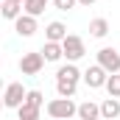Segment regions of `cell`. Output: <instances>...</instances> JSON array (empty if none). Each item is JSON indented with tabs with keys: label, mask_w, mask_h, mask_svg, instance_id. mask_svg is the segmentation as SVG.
<instances>
[{
	"label": "cell",
	"mask_w": 120,
	"mask_h": 120,
	"mask_svg": "<svg viewBox=\"0 0 120 120\" xmlns=\"http://www.w3.org/2000/svg\"><path fill=\"white\" fill-rule=\"evenodd\" d=\"M81 78H84V73L73 61L61 64L59 70H56V92H59V98H75V90H78V81Z\"/></svg>",
	"instance_id": "6da1fadb"
},
{
	"label": "cell",
	"mask_w": 120,
	"mask_h": 120,
	"mask_svg": "<svg viewBox=\"0 0 120 120\" xmlns=\"http://www.w3.org/2000/svg\"><path fill=\"white\" fill-rule=\"evenodd\" d=\"M48 115L53 120H73L78 117V103H73V98H53L48 101Z\"/></svg>",
	"instance_id": "7a4b0ae2"
},
{
	"label": "cell",
	"mask_w": 120,
	"mask_h": 120,
	"mask_svg": "<svg viewBox=\"0 0 120 120\" xmlns=\"http://www.w3.org/2000/svg\"><path fill=\"white\" fill-rule=\"evenodd\" d=\"M25 98H28V90H22L20 81H11L6 87V92H3V106L6 109H20L25 103Z\"/></svg>",
	"instance_id": "3957f363"
},
{
	"label": "cell",
	"mask_w": 120,
	"mask_h": 120,
	"mask_svg": "<svg viewBox=\"0 0 120 120\" xmlns=\"http://www.w3.org/2000/svg\"><path fill=\"white\" fill-rule=\"evenodd\" d=\"M61 48H64V59L67 61H75L84 59V53H87V48H84V39L81 36H75V34H67V39L61 42Z\"/></svg>",
	"instance_id": "277c9868"
},
{
	"label": "cell",
	"mask_w": 120,
	"mask_h": 120,
	"mask_svg": "<svg viewBox=\"0 0 120 120\" xmlns=\"http://www.w3.org/2000/svg\"><path fill=\"white\" fill-rule=\"evenodd\" d=\"M98 64L112 75V73H120V50L115 48H101L98 50Z\"/></svg>",
	"instance_id": "5b68a950"
},
{
	"label": "cell",
	"mask_w": 120,
	"mask_h": 120,
	"mask_svg": "<svg viewBox=\"0 0 120 120\" xmlns=\"http://www.w3.org/2000/svg\"><path fill=\"white\" fill-rule=\"evenodd\" d=\"M106 81H109V73L101 67V64H92L84 70V84L90 87V90H101V87H106Z\"/></svg>",
	"instance_id": "8992f818"
},
{
	"label": "cell",
	"mask_w": 120,
	"mask_h": 120,
	"mask_svg": "<svg viewBox=\"0 0 120 120\" xmlns=\"http://www.w3.org/2000/svg\"><path fill=\"white\" fill-rule=\"evenodd\" d=\"M42 67H45L42 53H22V59H20V73L22 75H36V73H42Z\"/></svg>",
	"instance_id": "52a82bcc"
},
{
	"label": "cell",
	"mask_w": 120,
	"mask_h": 120,
	"mask_svg": "<svg viewBox=\"0 0 120 120\" xmlns=\"http://www.w3.org/2000/svg\"><path fill=\"white\" fill-rule=\"evenodd\" d=\"M64 39H67L64 22H59V20L48 22V28H45V42H64Z\"/></svg>",
	"instance_id": "ba28073f"
},
{
	"label": "cell",
	"mask_w": 120,
	"mask_h": 120,
	"mask_svg": "<svg viewBox=\"0 0 120 120\" xmlns=\"http://www.w3.org/2000/svg\"><path fill=\"white\" fill-rule=\"evenodd\" d=\"M14 31H17L20 36H34V34H36V17L22 14L20 20H14Z\"/></svg>",
	"instance_id": "9c48e42d"
},
{
	"label": "cell",
	"mask_w": 120,
	"mask_h": 120,
	"mask_svg": "<svg viewBox=\"0 0 120 120\" xmlns=\"http://www.w3.org/2000/svg\"><path fill=\"white\" fill-rule=\"evenodd\" d=\"M78 120H103L101 117V103H92V101L78 103Z\"/></svg>",
	"instance_id": "30bf717a"
},
{
	"label": "cell",
	"mask_w": 120,
	"mask_h": 120,
	"mask_svg": "<svg viewBox=\"0 0 120 120\" xmlns=\"http://www.w3.org/2000/svg\"><path fill=\"white\" fill-rule=\"evenodd\" d=\"M101 117L103 120H120V101L117 98H106L101 103Z\"/></svg>",
	"instance_id": "8fae6325"
},
{
	"label": "cell",
	"mask_w": 120,
	"mask_h": 120,
	"mask_svg": "<svg viewBox=\"0 0 120 120\" xmlns=\"http://www.w3.org/2000/svg\"><path fill=\"white\" fill-rule=\"evenodd\" d=\"M45 61H61L64 59V48H61V42H45V48L39 50Z\"/></svg>",
	"instance_id": "7c38bea8"
},
{
	"label": "cell",
	"mask_w": 120,
	"mask_h": 120,
	"mask_svg": "<svg viewBox=\"0 0 120 120\" xmlns=\"http://www.w3.org/2000/svg\"><path fill=\"white\" fill-rule=\"evenodd\" d=\"M109 34V20L106 17H95L90 22V36H95V39H103Z\"/></svg>",
	"instance_id": "4fadbf2b"
},
{
	"label": "cell",
	"mask_w": 120,
	"mask_h": 120,
	"mask_svg": "<svg viewBox=\"0 0 120 120\" xmlns=\"http://www.w3.org/2000/svg\"><path fill=\"white\" fill-rule=\"evenodd\" d=\"M22 14H25L22 3H14V0H3V17H6V20H20Z\"/></svg>",
	"instance_id": "5bb4252c"
},
{
	"label": "cell",
	"mask_w": 120,
	"mask_h": 120,
	"mask_svg": "<svg viewBox=\"0 0 120 120\" xmlns=\"http://www.w3.org/2000/svg\"><path fill=\"white\" fill-rule=\"evenodd\" d=\"M48 3H50V0H25L22 8H25V14H31V17H39V14L48 8Z\"/></svg>",
	"instance_id": "9a60e30c"
},
{
	"label": "cell",
	"mask_w": 120,
	"mask_h": 120,
	"mask_svg": "<svg viewBox=\"0 0 120 120\" xmlns=\"http://www.w3.org/2000/svg\"><path fill=\"white\" fill-rule=\"evenodd\" d=\"M17 120H39V109L31 106V103H22L17 109Z\"/></svg>",
	"instance_id": "2e32d148"
},
{
	"label": "cell",
	"mask_w": 120,
	"mask_h": 120,
	"mask_svg": "<svg viewBox=\"0 0 120 120\" xmlns=\"http://www.w3.org/2000/svg\"><path fill=\"white\" fill-rule=\"evenodd\" d=\"M106 92H109V98H120V73H112V75H109Z\"/></svg>",
	"instance_id": "e0dca14e"
},
{
	"label": "cell",
	"mask_w": 120,
	"mask_h": 120,
	"mask_svg": "<svg viewBox=\"0 0 120 120\" xmlns=\"http://www.w3.org/2000/svg\"><path fill=\"white\" fill-rule=\"evenodd\" d=\"M25 103L36 106V109H42V103H45V95H42L39 90H28V98H25Z\"/></svg>",
	"instance_id": "ac0fdd59"
},
{
	"label": "cell",
	"mask_w": 120,
	"mask_h": 120,
	"mask_svg": "<svg viewBox=\"0 0 120 120\" xmlns=\"http://www.w3.org/2000/svg\"><path fill=\"white\" fill-rule=\"evenodd\" d=\"M75 3H78V0H53V6H56L59 11H70Z\"/></svg>",
	"instance_id": "d6986e66"
},
{
	"label": "cell",
	"mask_w": 120,
	"mask_h": 120,
	"mask_svg": "<svg viewBox=\"0 0 120 120\" xmlns=\"http://www.w3.org/2000/svg\"><path fill=\"white\" fill-rule=\"evenodd\" d=\"M92 3H95V0H78V6H87V8H90Z\"/></svg>",
	"instance_id": "ffe728a7"
},
{
	"label": "cell",
	"mask_w": 120,
	"mask_h": 120,
	"mask_svg": "<svg viewBox=\"0 0 120 120\" xmlns=\"http://www.w3.org/2000/svg\"><path fill=\"white\" fill-rule=\"evenodd\" d=\"M14 3H25V0H14Z\"/></svg>",
	"instance_id": "44dd1931"
}]
</instances>
